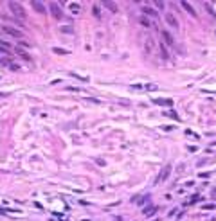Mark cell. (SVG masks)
Returning <instances> with one entry per match:
<instances>
[{"instance_id":"1","label":"cell","mask_w":216,"mask_h":221,"mask_svg":"<svg viewBox=\"0 0 216 221\" xmlns=\"http://www.w3.org/2000/svg\"><path fill=\"white\" fill-rule=\"evenodd\" d=\"M9 9H11V11L15 13V16H18L20 20H24V18H25V9L20 6L18 2H9Z\"/></svg>"},{"instance_id":"2","label":"cell","mask_w":216,"mask_h":221,"mask_svg":"<svg viewBox=\"0 0 216 221\" xmlns=\"http://www.w3.org/2000/svg\"><path fill=\"white\" fill-rule=\"evenodd\" d=\"M49 9H50V13H52V16L54 18H63V11H61V7L56 4V2H50V6H49Z\"/></svg>"},{"instance_id":"3","label":"cell","mask_w":216,"mask_h":221,"mask_svg":"<svg viewBox=\"0 0 216 221\" xmlns=\"http://www.w3.org/2000/svg\"><path fill=\"white\" fill-rule=\"evenodd\" d=\"M31 6H33V9H34L36 13H40V15H45L47 13V9H45V6L42 2H36V0H34V2H31Z\"/></svg>"},{"instance_id":"4","label":"cell","mask_w":216,"mask_h":221,"mask_svg":"<svg viewBox=\"0 0 216 221\" xmlns=\"http://www.w3.org/2000/svg\"><path fill=\"white\" fill-rule=\"evenodd\" d=\"M164 18H166V24H168V25H171L173 29H178V20L175 18L173 15H166Z\"/></svg>"},{"instance_id":"5","label":"cell","mask_w":216,"mask_h":221,"mask_svg":"<svg viewBox=\"0 0 216 221\" xmlns=\"http://www.w3.org/2000/svg\"><path fill=\"white\" fill-rule=\"evenodd\" d=\"M142 13H144V15H148V16H151V18L159 16V15H157V11H155L153 7H150V6H144V7H142Z\"/></svg>"},{"instance_id":"6","label":"cell","mask_w":216,"mask_h":221,"mask_svg":"<svg viewBox=\"0 0 216 221\" xmlns=\"http://www.w3.org/2000/svg\"><path fill=\"white\" fill-rule=\"evenodd\" d=\"M169 171H171V165H166V167H164V169H162V173H160V176L157 178V182H162V180H164V178H168V176H169Z\"/></svg>"},{"instance_id":"7","label":"cell","mask_w":216,"mask_h":221,"mask_svg":"<svg viewBox=\"0 0 216 221\" xmlns=\"http://www.w3.org/2000/svg\"><path fill=\"white\" fill-rule=\"evenodd\" d=\"M4 33L11 34V36H16V38L22 36V33H20V31H16V29H13V27H4Z\"/></svg>"},{"instance_id":"8","label":"cell","mask_w":216,"mask_h":221,"mask_svg":"<svg viewBox=\"0 0 216 221\" xmlns=\"http://www.w3.org/2000/svg\"><path fill=\"white\" fill-rule=\"evenodd\" d=\"M16 52H18V54L22 56V58H24L25 61H33V58H31V54H27V52H25V50H24L22 47H18V49H16Z\"/></svg>"},{"instance_id":"9","label":"cell","mask_w":216,"mask_h":221,"mask_svg":"<svg viewBox=\"0 0 216 221\" xmlns=\"http://www.w3.org/2000/svg\"><path fill=\"white\" fill-rule=\"evenodd\" d=\"M182 7L186 9V11H187L191 16H196V11H194V9L191 7V4H189V2H182Z\"/></svg>"},{"instance_id":"10","label":"cell","mask_w":216,"mask_h":221,"mask_svg":"<svg viewBox=\"0 0 216 221\" xmlns=\"http://www.w3.org/2000/svg\"><path fill=\"white\" fill-rule=\"evenodd\" d=\"M162 38L166 40V41H168L169 45H175V40H173V36H171V34L168 33V31H162Z\"/></svg>"},{"instance_id":"11","label":"cell","mask_w":216,"mask_h":221,"mask_svg":"<svg viewBox=\"0 0 216 221\" xmlns=\"http://www.w3.org/2000/svg\"><path fill=\"white\" fill-rule=\"evenodd\" d=\"M103 6H105L106 9H110L112 13H117V6H115L114 2H103Z\"/></svg>"},{"instance_id":"12","label":"cell","mask_w":216,"mask_h":221,"mask_svg":"<svg viewBox=\"0 0 216 221\" xmlns=\"http://www.w3.org/2000/svg\"><path fill=\"white\" fill-rule=\"evenodd\" d=\"M155 102H157V104H162V106H171V104H173L171 99H157Z\"/></svg>"},{"instance_id":"13","label":"cell","mask_w":216,"mask_h":221,"mask_svg":"<svg viewBox=\"0 0 216 221\" xmlns=\"http://www.w3.org/2000/svg\"><path fill=\"white\" fill-rule=\"evenodd\" d=\"M159 47H160V54H162V59H169V54H168V49L164 47L162 43H160Z\"/></svg>"},{"instance_id":"14","label":"cell","mask_w":216,"mask_h":221,"mask_svg":"<svg viewBox=\"0 0 216 221\" xmlns=\"http://www.w3.org/2000/svg\"><path fill=\"white\" fill-rule=\"evenodd\" d=\"M141 24H142V25H146V27L150 25V22H148V20H146V18H141Z\"/></svg>"},{"instance_id":"15","label":"cell","mask_w":216,"mask_h":221,"mask_svg":"<svg viewBox=\"0 0 216 221\" xmlns=\"http://www.w3.org/2000/svg\"><path fill=\"white\" fill-rule=\"evenodd\" d=\"M92 13H94L96 16H99V9H97V7H94V9H92Z\"/></svg>"}]
</instances>
